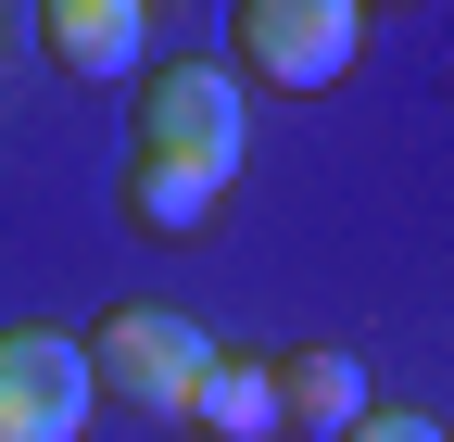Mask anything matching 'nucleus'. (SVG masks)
Wrapping results in <instances>:
<instances>
[{"mask_svg": "<svg viewBox=\"0 0 454 442\" xmlns=\"http://www.w3.org/2000/svg\"><path fill=\"white\" fill-rule=\"evenodd\" d=\"M89 379H101V405H127L152 430H190L202 379H215V342H202L190 316H164V304H114L89 328Z\"/></svg>", "mask_w": 454, "mask_h": 442, "instance_id": "obj_1", "label": "nucleus"}, {"mask_svg": "<svg viewBox=\"0 0 454 442\" xmlns=\"http://www.w3.org/2000/svg\"><path fill=\"white\" fill-rule=\"evenodd\" d=\"M227 51L253 89H340L366 51V0H227Z\"/></svg>", "mask_w": 454, "mask_h": 442, "instance_id": "obj_2", "label": "nucleus"}, {"mask_svg": "<svg viewBox=\"0 0 454 442\" xmlns=\"http://www.w3.org/2000/svg\"><path fill=\"white\" fill-rule=\"evenodd\" d=\"M139 152L240 178V76L227 64H139Z\"/></svg>", "mask_w": 454, "mask_h": 442, "instance_id": "obj_3", "label": "nucleus"}, {"mask_svg": "<svg viewBox=\"0 0 454 442\" xmlns=\"http://www.w3.org/2000/svg\"><path fill=\"white\" fill-rule=\"evenodd\" d=\"M101 405L76 328H0V442H76Z\"/></svg>", "mask_w": 454, "mask_h": 442, "instance_id": "obj_4", "label": "nucleus"}, {"mask_svg": "<svg viewBox=\"0 0 454 442\" xmlns=\"http://www.w3.org/2000/svg\"><path fill=\"white\" fill-rule=\"evenodd\" d=\"M366 417V367L340 342H278V442H340Z\"/></svg>", "mask_w": 454, "mask_h": 442, "instance_id": "obj_5", "label": "nucleus"}, {"mask_svg": "<svg viewBox=\"0 0 454 442\" xmlns=\"http://www.w3.org/2000/svg\"><path fill=\"white\" fill-rule=\"evenodd\" d=\"M202 442H278V342H215V379L190 405Z\"/></svg>", "mask_w": 454, "mask_h": 442, "instance_id": "obj_6", "label": "nucleus"}, {"mask_svg": "<svg viewBox=\"0 0 454 442\" xmlns=\"http://www.w3.org/2000/svg\"><path fill=\"white\" fill-rule=\"evenodd\" d=\"M38 38L64 76H139V0H38Z\"/></svg>", "mask_w": 454, "mask_h": 442, "instance_id": "obj_7", "label": "nucleus"}, {"mask_svg": "<svg viewBox=\"0 0 454 442\" xmlns=\"http://www.w3.org/2000/svg\"><path fill=\"white\" fill-rule=\"evenodd\" d=\"M227 202V178H215V164H127V228H152V241H190L202 228V215Z\"/></svg>", "mask_w": 454, "mask_h": 442, "instance_id": "obj_8", "label": "nucleus"}, {"mask_svg": "<svg viewBox=\"0 0 454 442\" xmlns=\"http://www.w3.org/2000/svg\"><path fill=\"white\" fill-rule=\"evenodd\" d=\"M340 442H442V417H417V405H366Z\"/></svg>", "mask_w": 454, "mask_h": 442, "instance_id": "obj_9", "label": "nucleus"}]
</instances>
